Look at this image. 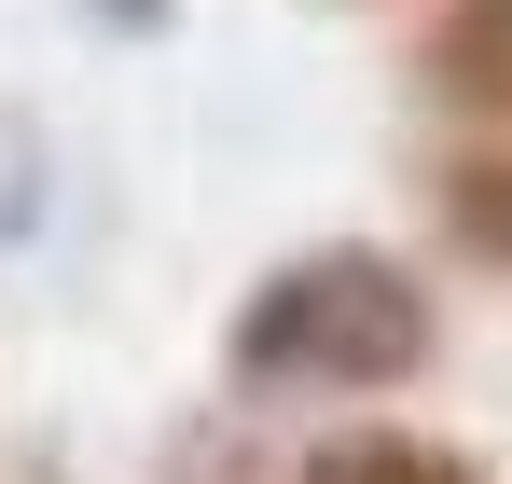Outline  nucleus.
Segmentation results:
<instances>
[{"mask_svg":"<svg viewBox=\"0 0 512 484\" xmlns=\"http://www.w3.org/2000/svg\"><path fill=\"white\" fill-rule=\"evenodd\" d=\"M429 346H443V305L416 291V263H388L360 236L291 249L222 332L236 388H402Z\"/></svg>","mask_w":512,"mask_h":484,"instance_id":"obj_1","label":"nucleus"},{"mask_svg":"<svg viewBox=\"0 0 512 484\" xmlns=\"http://www.w3.org/2000/svg\"><path fill=\"white\" fill-rule=\"evenodd\" d=\"M429 97L512 139V0H443V28H429Z\"/></svg>","mask_w":512,"mask_h":484,"instance_id":"obj_2","label":"nucleus"},{"mask_svg":"<svg viewBox=\"0 0 512 484\" xmlns=\"http://www.w3.org/2000/svg\"><path fill=\"white\" fill-rule=\"evenodd\" d=\"M443 236H457V263L512 277V139H471L443 166Z\"/></svg>","mask_w":512,"mask_h":484,"instance_id":"obj_3","label":"nucleus"},{"mask_svg":"<svg viewBox=\"0 0 512 484\" xmlns=\"http://www.w3.org/2000/svg\"><path fill=\"white\" fill-rule=\"evenodd\" d=\"M291 484H485L457 443H429V429H346V443H319Z\"/></svg>","mask_w":512,"mask_h":484,"instance_id":"obj_4","label":"nucleus"}]
</instances>
